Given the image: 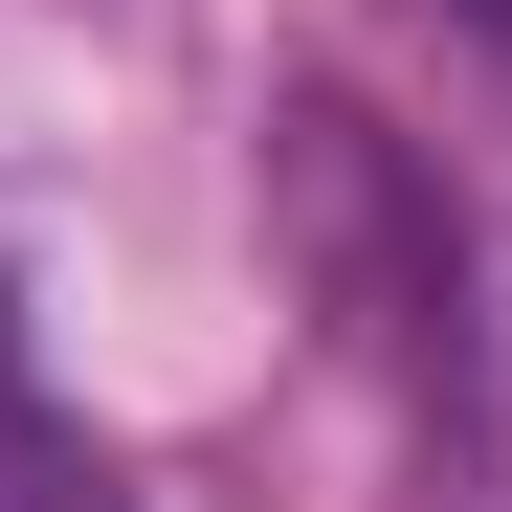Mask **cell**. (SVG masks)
<instances>
[{
	"instance_id": "1",
	"label": "cell",
	"mask_w": 512,
	"mask_h": 512,
	"mask_svg": "<svg viewBox=\"0 0 512 512\" xmlns=\"http://www.w3.org/2000/svg\"><path fill=\"white\" fill-rule=\"evenodd\" d=\"M268 201H290V268L334 290V334L401 357V379H446V201L379 156L357 90H290L268 112Z\"/></svg>"
},
{
	"instance_id": "2",
	"label": "cell",
	"mask_w": 512,
	"mask_h": 512,
	"mask_svg": "<svg viewBox=\"0 0 512 512\" xmlns=\"http://www.w3.org/2000/svg\"><path fill=\"white\" fill-rule=\"evenodd\" d=\"M0 512H134V468L90 446V423H45V401H0Z\"/></svg>"
},
{
	"instance_id": "3",
	"label": "cell",
	"mask_w": 512,
	"mask_h": 512,
	"mask_svg": "<svg viewBox=\"0 0 512 512\" xmlns=\"http://www.w3.org/2000/svg\"><path fill=\"white\" fill-rule=\"evenodd\" d=\"M0 401H23V290H0Z\"/></svg>"
},
{
	"instance_id": "4",
	"label": "cell",
	"mask_w": 512,
	"mask_h": 512,
	"mask_svg": "<svg viewBox=\"0 0 512 512\" xmlns=\"http://www.w3.org/2000/svg\"><path fill=\"white\" fill-rule=\"evenodd\" d=\"M490 23H512V0H490Z\"/></svg>"
}]
</instances>
